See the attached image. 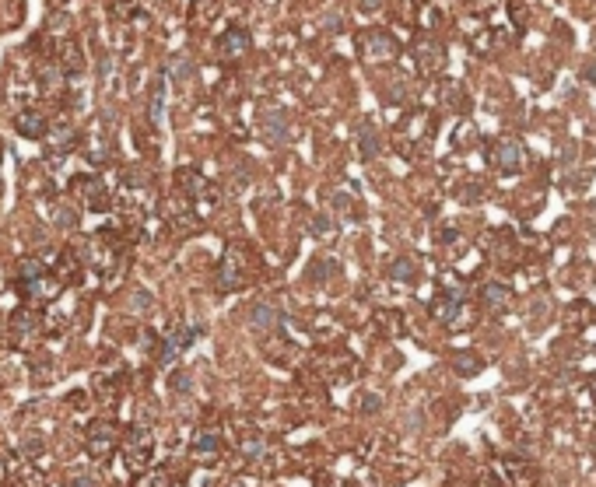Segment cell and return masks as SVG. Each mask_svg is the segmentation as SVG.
Here are the masks:
<instances>
[{
  "label": "cell",
  "mask_w": 596,
  "mask_h": 487,
  "mask_svg": "<svg viewBox=\"0 0 596 487\" xmlns=\"http://www.w3.org/2000/svg\"><path fill=\"white\" fill-rule=\"evenodd\" d=\"M134 309H151V295H144V291H134Z\"/></svg>",
  "instance_id": "83f0119b"
},
{
  "label": "cell",
  "mask_w": 596,
  "mask_h": 487,
  "mask_svg": "<svg viewBox=\"0 0 596 487\" xmlns=\"http://www.w3.org/2000/svg\"><path fill=\"white\" fill-rule=\"evenodd\" d=\"M263 438H246L243 442V455H246V460H260V455H263Z\"/></svg>",
  "instance_id": "d4e9b609"
},
{
  "label": "cell",
  "mask_w": 596,
  "mask_h": 487,
  "mask_svg": "<svg viewBox=\"0 0 596 487\" xmlns=\"http://www.w3.org/2000/svg\"><path fill=\"white\" fill-rule=\"evenodd\" d=\"M246 284V256L238 249H228L218 263V288L221 291H235Z\"/></svg>",
  "instance_id": "5b68a950"
},
{
  "label": "cell",
  "mask_w": 596,
  "mask_h": 487,
  "mask_svg": "<svg viewBox=\"0 0 596 487\" xmlns=\"http://www.w3.org/2000/svg\"><path fill=\"white\" fill-rule=\"evenodd\" d=\"M379 407H382V403H379L375 397H372V400H362V410H379Z\"/></svg>",
  "instance_id": "f546056e"
},
{
  "label": "cell",
  "mask_w": 596,
  "mask_h": 487,
  "mask_svg": "<svg viewBox=\"0 0 596 487\" xmlns=\"http://www.w3.org/2000/svg\"><path fill=\"white\" fill-rule=\"evenodd\" d=\"M162 105H165V81H158L155 91H151V119H155V123L162 119Z\"/></svg>",
  "instance_id": "cb8c5ba5"
},
{
  "label": "cell",
  "mask_w": 596,
  "mask_h": 487,
  "mask_svg": "<svg viewBox=\"0 0 596 487\" xmlns=\"http://www.w3.org/2000/svg\"><path fill=\"white\" fill-rule=\"evenodd\" d=\"M218 452H221V438H218L214 432H197V435H193V460L214 463Z\"/></svg>",
  "instance_id": "7c38bea8"
},
{
  "label": "cell",
  "mask_w": 596,
  "mask_h": 487,
  "mask_svg": "<svg viewBox=\"0 0 596 487\" xmlns=\"http://www.w3.org/2000/svg\"><path fill=\"white\" fill-rule=\"evenodd\" d=\"M151 445H155V438L147 428H130V435L123 442V466L130 473H144L147 463H151Z\"/></svg>",
  "instance_id": "7a4b0ae2"
},
{
  "label": "cell",
  "mask_w": 596,
  "mask_h": 487,
  "mask_svg": "<svg viewBox=\"0 0 596 487\" xmlns=\"http://www.w3.org/2000/svg\"><path fill=\"white\" fill-rule=\"evenodd\" d=\"M119 442V432H116V424L112 421H95V424H88V435H84V449L92 460H105V455L116 449Z\"/></svg>",
  "instance_id": "3957f363"
},
{
  "label": "cell",
  "mask_w": 596,
  "mask_h": 487,
  "mask_svg": "<svg viewBox=\"0 0 596 487\" xmlns=\"http://www.w3.org/2000/svg\"><path fill=\"white\" fill-rule=\"evenodd\" d=\"M60 284L56 277H46V273H39V277H18V291L25 298H36V301H53L60 295Z\"/></svg>",
  "instance_id": "52a82bcc"
},
{
  "label": "cell",
  "mask_w": 596,
  "mask_h": 487,
  "mask_svg": "<svg viewBox=\"0 0 596 487\" xmlns=\"http://www.w3.org/2000/svg\"><path fill=\"white\" fill-rule=\"evenodd\" d=\"M453 369H456L460 375H477V372L484 369V358L473 354V351H456V354H453Z\"/></svg>",
  "instance_id": "ac0fdd59"
},
{
  "label": "cell",
  "mask_w": 596,
  "mask_h": 487,
  "mask_svg": "<svg viewBox=\"0 0 596 487\" xmlns=\"http://www.w3.org/2000/svg\"><path fill=\"white\" fill-rule=\"evenodd\" d=\"M277 323H281L277 309L266 305V301H256V305L249 309V326H253V329H274Z\"/></svg>",
  "instance_id": "5bb4252c"
},
{
  "label": "cell",
  "mask_w": 596,
  "mask_h": 487,
  "mask_svg": "<svg viewBox=\"0 0 596 487\" xmlns=\"http://www.w3.org/2000/svg\"><path fill=\"white\" fill-rule=\"evenodd\" d=\"M71 487H99L95 473H71Z\"/></svg>",
  "instance_id": "4316f807"
},
{
  "label": "cell",
  "mask_w": 596,
  "mask_h": 487,
  "mask_svg": "<svg viewBox=\"0 0 596 487\" xmlns=\"http://www.w3.org/2000/svg\"><path fill=\"white\" fill-rule=\"evenodd\" d=\"M169 386H172L175 392H190V386H193V379H190L186 372H175V375L169 379Z\"/></svg>",
  "instance_id": "484cf974"
},
{
  "label": "cell",
  "mask_w": 596,
  "mask_h": 487,
  "mask_svg": "<svg viewBox=\"0 0 596 487\" xmlns=\"http://www.w3.org/2000/svg\"><path fill=\"white\" fill-rule=\"evenodd\" d=\"M481 305L488 312H505V309H509V284H498V281L484 284L481 288Z\"/></svg>",
  "instance_id": "4fadbf2b"
},
{
  "label": "cell",
  "mask_w": 596,
  "mask_h": 487,
  "mask_svg": "<svg viewBox=\"0 0 596 487\" xmlns=\"http://www.w3.org/2000/svg\"><path fill=\"white\" fill-rule=\"evenodd\" d=\"M488 162H491L498 172H505V175L519 172V165H523V147H519V140H512V137H501V140H495V144H491V155H488Z\"/></svg>",
  "instance_id": "8992f818"
},
{
  "label": "cell",
  "mask_w": 596,
  "mask_h": 487,
  "mask_svg": "<svg viewBox=\"0 0 596 487\" xmlns=\"http://www.w3.org/2000/svg\"><path fill=\"white\" fill-rule=\"evenodd\" d=\"M589 397H593V400H596V375H593V379H589Z\"/></svg>",
  "instance_id": "4dcf8cb0"
},
{
  "label": "cell",
  "mask_w": 596,
  "mask_h": 487,
  "mask_svg": "<svg viewBox=\"0 0 596 487\" xmlns=\"http://www.w3.org/2000/svg\"><path fill=\"white\" fill-rule=\"evenodd\" d=\"M390 277H393L397 284H410V281L417 277V263H414L410 256H397V263L390 266Z\"/></svg>",
  "instance_id": "d6986e66"
},
{
  "label": "cell",
  "mask_w": 596,
  "mask_h": 487,
  "mask_svg": "<svg viewBox=\"0 0 596 487\" xmlns=\"http://www.w3.org/2000/svg\"><path fill=\"white\" fill-rule=\"evenodd\" d=\"M460 305H463V288H449V284H445L442 295L432 301V316L438 323H453L456 312H460Z\"/></svg>",
  "instance_id": "ba28073f"
},
{
  "label": "cell",
  "mask_w": 596,
  "mask_h": 487,
  "mask_svg": "<svg viewBox=\"0 0 596 487\" xmlns=\"http://www.w3.org/2000/svg\"><path fill=\"white\" fill-rule=\"evenodd\" d=\"M358 53L369 64H386V60H397L400 56V42L386 32V28H365L358 36Z\"/></svg>",
  "instance_id": "6da1fadb"
},
{
  "label": "cell",
  "mask_w": 596,
  "mask_h": 487,
  "mask_svg": "<svg viewBox=\"0 0 596 487\" xmlns=\"http://www.w3.org/2000/svg\"><path fill=\"white\" fill-rule=\"evenodd\" d=\"M137 487H172V477L165 470H155V473H144L137 480Z\"/></svg>",
  "instance_id": "7402d4cb"
},
{
  "label": "cell",
  "mask_w": 596,
  "mask_h": 487,
  "mask_svg": "<svg viewBox=\"0 0 596 487\" xmlns=\"http://www.w3.org/2000/svg\"><path fill=\"white\" fill-rule=\"evenodd\" d=\"M263 130H266V140L271 144H284V137H288V127H284V119L277 112H271L263 119Z\"/></svg>",
  "instance_id": "ffe728a7"
},
{
  "label": "cell",
  "mask_w": 596,
  "mask_h": 487,
  "mask_svg": "<svg viewBox=\"0 0 596 487\" xmlns=\"http://www.w3.org/2000/svg\"><path fill=\"white\" fill-rule=\"evenodd\" d=\"M358 134H362V155H365V158H375V155H379V140H375V130H372V127H369V130L362 127Z\"/></svg>",
  "instance_id": "603a6c76"
},
{
  "label": "cell",
  "mask_w": 596,
  "mask_h": 487,
  "mask_svg": "<svg viewBox=\"0 0 596 487\" xmlns=\"http://www.w3.org/2000/svg\"><path fill=\"white\" fill-rule=\"evenodd\" d=\"M14 127H18V134H25V137H46V116H39V112H21V116L14 119Z\"/></svg>",
  "instance_id": "e0dca14e"
},
{
  "label": "cell",
  "mask_w": 596,
  "mask_h": 487,
  "mask_svg": "<svg viewBox=\"0 0 596 487\" xmlns=\"http://www.w3.org/2000/svg\"><path fill=\"white\" fill-rule=\"evenodd\" d=\"M179 186H183L193 200H200V197H211V186H207V179L203 175H197L193 168H183L179 172Z\"/></svg>",
  "instance_id": "2e32d148"
},
{
  "label": "cell",
  "mask_w": 596,
  "mask_h": 487,
  "mask_svg": "<svg viewBox=\"0 0 596 487\" xmlns=\"http://www.w3.org/2000/svg\"><path fill=\"white\" fill-rule=\"evenodd\" d=\"M414 53H417V67H421L425 74H435V71H442V64H445V49H442L435 39H417Z\"/></svg>",
  "instance_id": "30bf717a"
},
{
  "label": "cell",
  "mask_w": 596,
  "mask_h": 487,
  "mask_svg": "<svg viewBox=\"0 0 596 487\" xmlns=\"http://www.w3.org/2000/svg\"><path fill=\"white\" fill-rule=\"evenodd\" d=\"M312 232H316V235H330V221H326V218H316V221H312Z\"/></svg>",
  "instance_id": "f1b7e54d"
},
{
  "label": "cell",
  "mask_w": 596,
  "mask_h": 487,
  "mask_svg": "<svg viewBox=\"0 0 596 487\" xmlns=\"http://www.w3.org/2000/svg\"><path fill=\"white\" fill-rule=\"evenodd\" d=\"M249 46H253V39H249V32H246V28H232V32H225V36H221V42H218V49H221V56H225V60H235V56L249 53Z\"/></svg>",
  "instance_id": "8fae6325"
},
{
  "label": "cell",
  "mask_w": 596,
  "mask_h": 487,
  "mask_svg": "<svg viewBox=\"0 0 596 487\" xmlns=\"http://www.w3.org/2000/svg\"><path fill=\"white\" fill-rule=\"evenodd\" d=\"M74 190L81 193V200L92 207V210H105V207H109V193H105V186H102V179H95V175H81V179L74 182Z\"/></svg>",
  "instance_id": "9c48e42d"
},
{
  "label": "cell",
  "mask_w": 596,
  "mask_h": 487,
  "mask_svg": "<svg viewBox=\"0 0 596 487\" xmlns=\"http://www.w3.org/2000/svg\"><path fill=\"white\" fill-rule=\"evenodd\" d=\"M334 270H337V266H334V260H319V263H312V266H309V281H312V284H323V281L330 277Z\"/></svg>",
  "instance_id": "44dd1931"
},
{
  "label": "cell",
  "mask_w": 596,
  "mask_h": 487,
  "mask_svg": "<svg viewBox=\"0 0 596 487\" xmlns=\"http://www.w3.org/2000/svg\"><path fill=\"white\" fill-rule=\"evenodd\" d=\"M200 326H172L169 333H165V340H162V351H158V364H172L179 354H183L197 337H200Z\"/></svg>",
  "instance_id": "277c9868"
},
{
  "label": "cell",
  "mask_w": 596,
  "mask_h": 487,
  "mask_svg": "<svg viewBox=\"0 0 596 487\" xmlns=\"http://www.w3.org/2000/svg\"><path fill=\"white\" fill-rule=\"evenodd\" d=\"M36 329H39V319H36V312H28V309L14 312V340H21V344H32Z\"/></svg>",
  "instance_id": "9a60e30c"
}]
</instances>
